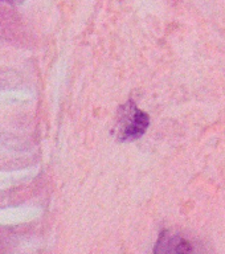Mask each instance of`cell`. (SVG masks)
Listing matches in <instances>:
<instances>
[{
	"instance_id": "obj_1",
	"label": "cell",
	"mask_w": 225,
	"mask_h": 254,
	"mask_svg": "<svg viewBox=\"0 0 225 254\" xmlns=\"http://www.w3.org/2000/svg\"><path fill=\"white\" fill-rule=\"evenodd\" d=\"M154 254H214L211 246L191 234L163 230L155 244Z\"/></svg>"
},
{
	"instance_id": "obj_2",
	"label": "cell",
	"mask_w": 225,
	"mask_h": 254,
	"mask_svg": "<svg viewBox=\"0 0 225 254\" xmlns=\"http://www.w3.org/2000/svg\"><path fill=\"white\" fill-rule=\"evenodd\" d=\"M149 127V115L139 110L133 101H127L119 107L117 136L119 140H133L145 134Z\"/></svg>"
}]
</instances>
